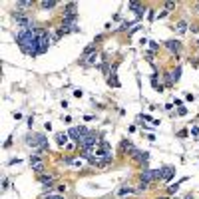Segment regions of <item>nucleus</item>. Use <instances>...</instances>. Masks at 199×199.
Here are the masks:
<instances>
[{
    "mask_svg": "<svg viewBox=\"0 0 199 199\" xmlns=\"http://www.w3.org/2000/svg\"><path fill=\"white\" fill-rule=\"evenodd\" d=\"M26 143L32 147H40V149H46L48 147V139L44 138L42 133H28L26 135Z\"/></svg>",
    "mask_w": 199,
    "mask_h": 199,
    "instance_id": "f257e3e1",
    "label": "nucleus"
},
{
    "mask_svg": "<svg viewBox=\"0 0 199 199\" xmlns=\"http://www.w3.org/2000/svg\"><path fill=\"white\" fill-rule=\"evenodd\" d=\"M30 165H32V169L38 173V175H42L44 171V161L40 159V155H30Z\"/></svg>",
    "mask_w": 199,
    "mask_h": 199,
    "instance_id": "f03ea898",
    "label": "nucleus"
},
{
    "mask_svg": "<svg viewBox=\"0 0 199 199\" xmlns=\"http://www.w3.org/2000/svg\"><path fill=\"white\" fill-rule=\"evenodd\" d=\"M132 153H133V159H135V161H143V163H145V161L149 159V153H147V152H139V149H135V147H132Z\"/></svg>",
    "mask_w": 199,
    "mask_h": 199,
    "instance_id": "7ed1b4c3",
    "label": "nucleus"
},
{
    "mask_svg": "<svg viewBox=\"0 0 199 199\" xmlns=\"http://www.w3.org/2000/svg\"><path fill=\"white\" fill-rule=\"evenodd\" d=\"M142 181H145V183H152V181H155V169H145L142 171Z\"/></svg>",
    "mask_w": 199,
    "mask_h": 199,
    "instance_id": "20e7f679",
    "label": "nucleus"
},
{
    "mask_svg": "<svg viewBox=\"0 0 199 199\" xmlns=\"http://www.w3.org/2000/svg\"><path fill=\"white\" fill-rule=\"evenodd\" d=\"M165 46L169 48L171 52H175V54L181 50V42H179V40H167V42H165Z\"/></svg>",
    "mask_w": 199,
    "mask_h": 199,
    "instance_id": "39448f33",
    "label": "nucleus"
},
{
    "mask_svg": "<svg viewBox=\"0 0 199 199\" xmlns=\"http://www.w3.org/2000/svg\"><path fill=\"white\" fill-rule=\"evenodd\" d=\"M68 138H70V135H68V133H64V132L56 133V143H58V145H66V143H68Z\"/></svg>",
    "mask_w": 199,
    "mask_h": 199,
    "instance_id": "423d86ee",
    "label": "nucleus"
},
{
    "mask_svg": "<svg viewBox=\"0 0 199 199\" xmlns=\"http://www.w3.org/2000/svg\"><path fill=\"white\" fill-rule=\"evenodd\" d=\"M129 10H135V12H138V16H143V6L139 4V2H129Z\"/></svg>",
    "mask_w": 199,
    "mask_h": 199,
    "instance_id": "0eeeda50",
    "label": "nucleus"
},
{
    "mask_svg": "<svg viewBox=\"0 0 199 199\" xmlns=\"http://www.w3.org/2000/svg\"><path fill=\"white\" fill-rule=\"evenodd\" d=\"M96 60H98V52H92L90 56H88V58L84 60V64H86V66H94V64H96Z\"/></svg>",
    "mask_w": 199,
    "mask_h": 199,
    "instance_id": "6e6552de",
    "label": "nucleus"
},
{
    "mask_svg": "<svg viewBox=\"0 0 199 199\" xmlns=\"http://www.w3.org/2000/svg\"><path fill=\"white\" fill-rule=\"evenodd\" d=\"M56 4H58L56 0H42V2H40V6H42L44 10H50V8H54Z\"/></svg>",
    "mask_w": 199,
    "mask_h": 199,
    "instance_id": "1a4fd4ad",
    "label": "nucleus"
},
{
    "mask_svg": "<svg viewBox=\"0 0 199 199\" xmlns=\"http://www.w3.org/2000/svg\"><path fill=\"white\" fill-rule=\"evenodd\" d=\"M163 179H171V177H173V173H175V169H173V167H163Z\"/></svg>",
    "mask_w": 199,
    "mask_h": 199,
    "instance_id": "9d476101",
    "label": "nucleus"
},
{
    "mask_svg": "<svg viewBox=\"0 0 199 199\" xmlns=\"http://www.w3.org/2000/svg\"><path fill=\"white\" fill-rule=\"evenodd\" d=\"M181 181H185V179H181ZM181 181H175V183H171L169 187H167V193H175L177 189H179V185H181Z\"/></svg>",
    "mask_w": 199,
    "mask_h": 199,
    "instance_id": "9b49d317",
    "label": "nucleus"
},
{
    "mask_svg": "<svg viewBox=\"0 0 199 199\" xmlns=\"http://www.w3.org/2000/svg\"><path fill=\"white\" fill-rule=\"evenodd\" d=\"M175 28H177V32H179V34H183L185 30H187V22H185V20H181V22H177Z\"/></svg>",
    "mask_w": 199,
    "mask_h": 199,
    "instance_id": "f8f14e48",
    "label": "nucleus"
},
{
    "mask_svg": "<svg viewBox=\"0 0 199 199\" xmlns=\"http://www.w3.org/2000/svg\"><path fill=\"white\" fill-rule=\"evenodd\" d=\"M171 78H173V80H175V82H177V80H179V78H181V68H179V66H177L175 70L171 72Z\"/></svg>",
    "mask_w": 199,
    "mask_h": 199,
    "instance_id": "ddd939ff",
    "label": "nucleus"
},
{
    "mask_svg": "<svg viewBox=\"0 0 199 199\" xmlns=\"http://www.w3.org/2000/svg\"><path fill=\"white\" fill-rule=\"evenodd\" d=\"M129 193H133L132 187H123V189H119V195H129Z\"/></svg>",
    "mask_w": 199,
    "mask_h": 199,
    "instance_id": "4468645a",
    "label": "nucleus"
},
{
    "mask_svg": "<svg viewBox=\"0 0 199 199\" xmlns=\"http://www.w3.org/2000/svg\"><path fill=\"white\" fill-rule=\"evenodd\" d=\"M16 4H18V6H24V8H26V6H30L32 2H30V0H18Z\"/></svg>",
    "mask_w": 199,
    "mask_h": 199,
    "instance_id": "2eb2a0df",
    "label": "nucleus"
},
{
    "mask_svg": "<svg viewBox=\"0 0 199 199\" xmlns=\"http://www.w3.org/2000/svg\"><path fill=\"white\" fill-rule=\"evenodd\" d=\"M175 8V2H165V10L169 12V10H173Z\"/></svg>",
    "mask_w": 199,
    "mask_h": 199,
    "instance_id": "dca6fc26",
    "label": "nucleus"
},
{
    "mask_svg": "<svg viewBox=\"0 0 199 199\" xmlns=\"http://www.w3.org/2000/svg\"><path fill=\"white\" fill-rule=\"evenodd\" d=\"M46 199H64V197H62V195H52V193H48Z\"/></svg>",
    "mask_w": 199,
    "mask_h": 199,
    "instance_id": "f3484780",
    "label": "nucleus"
},
{
    "mask_svg": "<svg viewBox=\"0 0 199 199\" xmlns=\"http://www.w3.org/2000/svg\"><path fill=\"white\" fill-rule=\"evenodd\" d=\"M165 16H167V10L163 8V10H161V12H159V14H157V18H165Z\"/></svg>",
    "mask_w": 199,
    "mask_h": 199,
    "instance_id": "a211bd4d",
    "label": "nucleus"
},
{
    "mask_svg": "<svg viewBox=\"0 0 199 199\" xmlns=\"http://www.w3.org/2000/svg\"><path fill=\"white\" fill-rule=\"evenodd\" d=\"M74 96H76V98H82V96H84V92H82V90H76V92H74Z\"/></svg>",
    "mask_w": 199,
    "mask_h": 199,
    "instance_id": "6ab92c4d",
    "label": "nucleus"
},
{
    "mask_svg": "<svg viewBox=\"0 0 199 199\" xmlns=\"http://www.w3.org/2000/svg\"><path fill=\"white\" fill-rule=\"evenodd\" d=\"M179 116H187V108H179Z\"/></svg>",
    "mask_w": 199,
    "mask_h": 199,
    "instance_id": "aec40b11",
    "label": "nucleus"
},
{
    "mask_svg": "<svg viewBox=\"0 0 199 199\" xmlns=\"http://www.w3.org/2000/svg\"><path fill=\"white\" fill-rule=\"evenodd\" d=\"M2 189H8V179H2Z\"/></svg>",
    "mask_w": 199,
    "mask_h": 199,
    "instance_id": "412c9836",
    "label": "nucleus"
},
{
    "mask_svg": "<svg viewBox=\"0 0 199 199\" xmlns=\"http://www.w3.org/2000/svg\"><path fill=\"white\" fill-rule=\"evenodd\" d=\"M10 145H12V138H8V139H6V143H4V147H10Z\"/></svg>",
    "mask_w": 199,
    "mask_h": 199,
    "instance_id": "4be33fe9",
    "label": "nucleus"
},
{
    "mask_svg": "<svg viewBox=\"0 0 199 199\" xmlns=\"http://www.w3.org/2000/svg\"><path fill=\"white\" fill-rule=\"evenodd\" d=\"M149 44H152V50H157V48H159V44H157V42H149Z\"/></svg>",
    "mask_w": 199,
    "mask_h": 199,
    "instance_id": "5701e85b",
    "label": "nucleus"
},
{
    "mask_svg": "<svg viewBox=\"0 0 199 199\" xmlns=\"http://www.w3.org/2000/svg\"><path fill=\"white\" fill-rule=\"evenodd\" d=\"M195 8H197V10H199V2H197V4H195Z\"/></svg>",
    "mask_w": 199,
    "mask_h": 199,
    "instance_id": "b1692460",
    "label": "nucleus"
},
{
    "mask_svg": "<svg viewBox=\"0 0 199 199\" xmlns=\"http://www.w3.org/2000/svg\"><path fill=\"white\" fill-rule=\"evenodd\" d=\"M185 199H191V195H187V197H185Z\"/></svg>",
    "mask_w": 199,
    "mask_h": 199,
    "instance_id": "393cba45",
    "label": "nucleus"
},
{
    "mask_svg": "<svg viewBox=\"0 0 199 199\" xmlns=\"http://www.w3.org/2000/svg\"><path fill=\"white\" fill-rule=\"evenodd\" d=\"M159 199H165V197H159Z\"/></svg>",
    "mask_w": 199,
    "mask_h": 199,
    "instance_id": "a878e982",
    "label": "nucleus"
}]
</instances>
